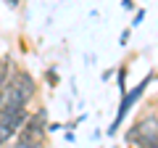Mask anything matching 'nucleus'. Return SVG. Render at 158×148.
<instances>
[{"instance_id":"f257e3e1","label":"nucleus","mask_w":158,"mask_h":148,"mask_svg":"<svg viewBox=\"0 0 158 148\" xmlns=\"http://www.w3.org/2000/svg\"><path fill=\"white\" fill-rule=\"evenodd\" d=\"M124 143L129 148H158V108H156V103L142 108L140 116L127 127Z\"/></svg>"},{"instance_id":"f03ea898","label":"nucleus","mask_w":158,"mask_h":148,"mask_svg":"<svg viewBox=\"0 0 158 148\" xmlns=\"http://www.w3.org/2000/svg\"><path fill=\"white\" fill-rule=\"evenodd\" d=\"M153 80H156V72H150L148 77H142L140 80V85H135V87H129V90L121 95V101H118V108H116V116H113V122H111V127H108V135H116L118 130H121V124H124V119H127V114H129L132 108H135V103L137 101H142V95H145V90L153 85Z\"/></svg>"},{"instance_id":"7ed1b4c3","label":"nucleus","mask_w":158,"mask_h":148,"mask_svg":"<svg viewBox=\"0 0 158 148\" xmlns=\"http://www.w3.org/2000/svg\"><path fill=\"white\" fill-rule=\"evenodd\" d=\"M48 108L45 106H40V108H34L32 114H29V119H27V124L21 127V132L19 135L21 137H32V140H45L48 137Z\"/></svg>"},{"instance_id":"20e7f679","label":"nucleus","mask_w":158,"mask_h":148,"mask_svg":"<svg viewBox=\"0 0 158 148\" xmlns=\"http://www.w3.org/2000/svg\"><path fill=\"white\" fill-rule=\"evenodd\" d=\"M11 82H13V87L21 93V98L29 103V106H32V101L37 98V90H40V87H37V80H34L27 69H16V74H13Z\"/></svg>"},{"instance_id":"39448f33","label":"nucleus","mask_w":158,"mask_h":148,"mask_svg":"<svg viewBox=\"0 0 158 148\" xmlns=\"http://www.w3.org/2000/svg\"><path fill=\"white\" fill-rule=\"evenodd\" d=\"M6 148H45V140H32V137H21V135H16Z\"/></svg>"},{"instance_id":"423d86ee","label":"nucleus","mask_w":158,"mask_h":148,"mask_svg":"<svg viewBox=\"0 0 158 148\" xmlns=\"http://www.w3.org/2000/svg\"><path fill=\"white\" fill-rule=\"evenodd\" d=\"M127 74H129L127 63L116 66V87H118V95H124V93H127Z\"/></svg>"},{"instance_id":"0eeeda50","label":"nucleus","mask_w":158,"mask_h":148,"mask_svg":"<svg viewBox=\"0 0 158 148\" xmlns=\"http://www.w3.org/2000/svg\"><path fill=\"white\" fill-rule=\"evenodd\" d=\"M13 137H16V132H13L11 127L6 124V122H0V148H6L8 143L13 140Z\"/></svg>"},{"instance_id":"6e6552de","label":"nucleus","mask_w":158,"mask_h":148,"mask_svg":"<svg viewBox=\"0 0 158 148\" xmlns=\"http://www.w3.org/2000/svg\"><path fill=\"white\" fill-rule=\"evenodd\" d=\"M45 80H48V85H50V87L58 85V72H56V66H48V69H45Z\"/></svg>"},{"instance_id":"1a4fd4ad","label":"nucleus","mask_w":158,"mask_h":148,"mask_svg":"<svg viewBox=\"0 0 158 148\" xmlns=\"http://www.w3.org/2000/svg\"><path fill=\"white\" fill-rule=\"evenodd\" d=\"M142 19H145V8H137V11H135V19H132V24H129V27H132V29H135V27H140V24H142Z\"/></svg>"},{"instance_id":"9d476101","label":"nucleus","mask_w":158,"mask_h":148,"mask_svg":"<svg viewBox=\"0 0 158 148\" xmlns=\"http://www.w3.org/2000/svg\"><path fill=\"white\" fill-rule=\"evenodd\" d=\"M129 37H132V27H127L124 32L118 34V45H124V48H127V42H129Z\"/></svg>"},{"instance_id":"9b49d317","label":"nucleus","mask_w":158,"mask_h":148,"mask_svg":"<svg viewBox=\"0 0 158 148\" xmlns=\"http://www.w3.org/2000/svg\"><path fill=\"white\" fill-rule=\"evenodd\" d=\"M121 8H124V11H137L135 0H121Z\"/></svg>"},{"instance_id":"f8f14e48","label":"nucleus","mask_w":158,"mask_h":148,"mask_svg":"<svg viewBox=\"0 0 158 148\" xmlns=\"http://www.w3.org/2000/svg\"><path fill=\"white\" fill-rule=\"evenodd\" d=\"M58 130H63V124H58V122H50L48 124V132H58Z\"/></svg>"},{"instance_id":"ddd939ff","label":"nucleus","mask_w":158,"mask_h":148,"mask_svg":"<svg viewBox=\"0 0 158 148\" xmlns=\"http://www.w3.org/2000/svg\"><path fill=\"white\" fill-rule=\"evenodd\" d=\"M113 74H116V72H113V69H106V72H103V82H108V80H111V77H113Z\"/></svg>"},{"instance_id":"4468645a","label":"nucleus","mask_w":158,"mask_h":148,"mask_svg":"<svg viewBox=\"0 0 158 148\" xmlns=\"http://www.w3.org/2000/svg\"><path fill=\"white\" fill-rule=\"evenodd\" d=\"M6 3H8L11 8H19V6H21V0H6Z\"/></svg>"},{"instance_id":"2eb2a0df","label":"nucleus","mask_w":158,"mask_h":148,"mask_svg":"<svg viewBox=\"0 0 158 148\" xmlns=\"http://www.w3.org/2000/svg\"><path fill=\"white\" fill-rule=\"evenodd\" d=\"M153 103H156V108H158V95H156V101H153Z\"/></svg>"},{"instance_id":"dca6fc26","label":"nucleus","mask_w":158,"mask_h":148,"mask_svg":"<svg viewBox=\"0 0 158 148\" xmlns=\"http://www.w3.org/2000/svg\"><path fill=\"white\" fill-rule=\"evenodd\" d=\"M0 93H3V87H0Z\"/></svg>"}]
</instances>
